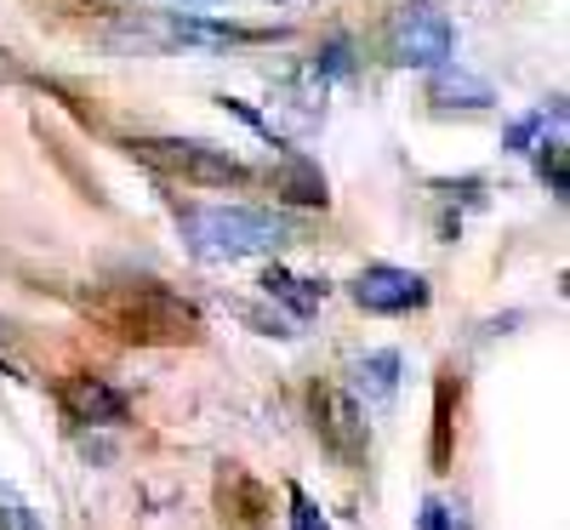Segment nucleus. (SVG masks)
Listing matches in <instances>:
<instances>
[{
  "label": "nucleus",
  "instance_id": "1",
  "mask_svg": "<svg viewBox=\"0 0 570 530\" xmlns=\"http://www.w3.org/2000/svg\"><path fill=\"white\" fill-rule=\"evenodd\" d=\"M183 239L200 263H246L285 239V217L252 206H200L183 217Z\"/></svg>",
  "mask_w": 570,
  "mask_h": 530
},
{
  "label": "nucleus",
  "instance_id": "2",
  "mask_svg": "<svg viewBox=\"0 0 570 530\" xmlns=\"http://www.w3.org/2000/svg\"><path fill=\"white\" fill-rule=\"evenodd\" d=\"M137 160H149L166 177L183 183H206V188H228V183H252V166L234 160L217 143H195V137H137L131 143Z\"/></svg>",
  "mask_w": 570,
  "mask_h": 530
},
{
  "label": "nucleus",
  "instance_id": "3",
  "mask_svg": "<svg viewBox=\"0 0 570 530\" xmlns=\"http://www.w3.org/2000/svg\"><path fill=\"white\" fill-rule=\"evenodd\" d=\"M451 46H456V35H451V23L434 7H405L394 18V29H389V58L400 69H428L434 75V69L451 63Z\"/></svg>",
  "mask_w": 570,
  "mask_h": 530
},
{
  "label": "nucleus",
  "instance_id": "4",
  "mask_svg": "<svg viewBox=\"0 0 570 530\" xmlns=\"http://www.w3.org/2000/svg\"><path fill=\"white\" fill-rule=\"evenodd\" d=\"M354 303L365 314H411L428 303V279L411 268H394V263H376L354 279Z\"/></svg>",
  "mask_w": 570,
  "mask_h": 530
},
{
  "label": "nucleus",
  "instance_id": "5",
  "mask_svg": "<svg viewBox=\"0 0 570 530\" xmlns=\"http://www.w3.org/2000/svg\"><path fill=\"white\" fill-rule=\"evenodd\" d=\"M314 428L343 462L365 457V411L348 389H314Z\"/></svg>",
  "mask_w": 570,
  "mask_h": 530
},
{
  "label": "nucleus",
  "instance_id": "6",
  "mask_svg": "<svg viewBox=\"0 0 570 530\" xmlns=\"http://www.w3.org/2000/svg\"><path fill=\"white\" fill-rule=\"evenodd\" d=\"M63 411L75 422H91V428H115V422H126V394L109 389L104 376H69L63 382Z\"/></svg>",
  "mask_w": 570,
  "mask_h": 530
},
{
  "label": "nucleus",
  "instance_id": "7",
  "mask_svg": "<svg viewBox=\"0 0 570 530\" xmlns=\"http://www.w3.org/2000/svg\"><path fill=\"white\" fill-rule=\"evenodd\" d=\"M354 400H360V411L365 405H376V411H383V405H394V394H400V354H365L360 365H354Z\"/></svg>",
  "mask_w": 570,
  "mask_h": 530
},
{
  "label": "nucleus",
  "instance_id": "8",
  "mask_svg": "<svg viewBox=\"0 0 570 530\" xmlns=\"http://www.w3.org/2000/svg\"><path fill=\"white\" fill-rule=\"evenodd\" d=\"M428 98H434L440 109H485L491 104V86L480 75L445 63V69H434V80H428Z\"/></svg>",
  "mask_w": 570,
  "mask_h": 530
},
{
  "label": "nucleus",
  "instance_id": "9",
  "mask_svg": "<svg viewBox=\"0 0 570 530\" xmlns=\"http://www.w3.org/2000/svg\"><path fill=\"white\" fill-rule=\"evenodd\" d=\"M268 297H279V303H292L297 314H308L320 297H325V285H314V279H303V274H292V268H268Z\"/></svg>",
  "mask_w": 570,
  "mask_h": 530
},
{
  "label": "nucleus",
  "instance_id": "10",
  "mask_svg": "<svg viewBox=\"0 0 570 530\" xmlns=\"http://www.w3.org/2000/svg\"><path fill=\"white\" fill-rule=\"evenodd\" d=\"M537 166H542V183L553 188V195H564V183H570V177H564V115L553 120V137L542 143V155H537Z\"/></svg>",
  "mask_w": 570,
  "mask_h": 530
},
{
  "label": "nucleus",
  "instance_id": "11",
  "mask_svg": "<svg viewBox=\"0 0 570 530\" xmlns=\"http://www.w3.org/2000/svg\"><path fill=\"white\" fill-rule=\"evenodd\" d=\"M0 530H46L40 524V513L7 485V479H0Z\"/></svg>",
  "mask_w": 570,
  "mask_h": 530
},
{
  "label": "nucleus",
  "instance_id": "12",
  "mask_svg": "<svg viewBox=\"0 0 570 530\" xmlns=\"http://www.w3.org/2000/svg\"><path fill=\"white\" fill-rule=\"evenodd\" d=\"M292 530H331L325 513L308 502V491H292Z\"/></svg>",
  "mask_w": 570,
  "mask_h": 530
},
{
  "label": "nucleus",
  "instance_id": "13",
  "mask_svg": "<svg viewBox=\"0 0 570 530\" xmlns=\"http://www.w3.org/2000/svg\"><path fill=\"white\" fill-rule=\"evenodd\" d=\"M274 7H292L297 12V7H314V0H274Z\"/></svg>",
  "mask_w": 570,
  "mask_h": 530
},
{
  "label": "nucleus",
  "instance_id": "14",
  "mask_svg": "<svg viewBox=\"0 0 570 530\" xmlns=\"http://www.w3.org/2000/svg\"><path fill=\"white\" fill-rule=\"evenodd\" d=\"M188 7H217V0H188Z\"/></svg>",
  "mask_w": 570,
  "mask_h": 530
}]
</instances>
